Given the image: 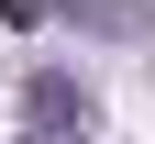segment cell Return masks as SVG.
I'll use <instances>...</instances> for the list:
<instances>
[{
  "mask_svg": "<svg viewBox=\"0 0 155 144\" xmlns=\"http://www.w3.org/2000/svg\"><path fill=\"white\" fill-rule=\"evenodd\" d=\"M22 111H33V133H78V122H89V89H78L67 67H33V89H22Z\"/></svg>",
  "mask_w": 155,
  "mask_h": 144,
  "instance_id": "1",
  "label": "cell"
},
{
  "mask_svg": "<svg viewBox=\"0 0 155 144\" xmlns=\"http://www.w3.org/2000/svg\"><path fill=\"white\" fill-rule=\"evenodd\" d=\"M55 11H67L78 33H155V11H144V0H55Z\"/></svg>",
  "mask_w": 155,
  "mask_h": 144,
  "instance_id": "2",
  "label": "cell"
},
{
  "mask_svg": "<svg viewBox=\"0 0 155 144\" xmlns=\"http://www.w3.org/2000/svg\"><path fill=\"white\" fill-rule=\"evenodd\" d=\"M45 11H55V0H0V22H11V33H33Z\"/></svg>",
  "mask_w": 155,
  "mask_h": 144,
  "instance_id": "3",
  "label": "cell"
}]
</instances>
